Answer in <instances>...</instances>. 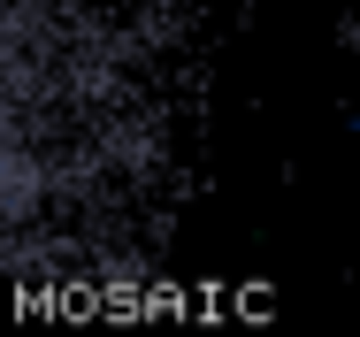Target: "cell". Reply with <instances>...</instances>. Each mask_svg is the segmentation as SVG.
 Returning a JSON list of instances; mask_svg holds the SVG:
<instances>
[{"instance_id": "obj_1", "label": "cell", "mask_w": 360, "mask_h": 337, "mask_svg": "<svg viewBox=\"0 0 360 337\" xmlns=\"http://www.w3.org/2000/svg\"><path fill=\"white\" fill-rule=\"evenodd\" d=\"M39 207V146H31V92H23V46L15 23L0 15V261L23 238Z\"/></svg>"}]
</instances>
